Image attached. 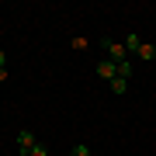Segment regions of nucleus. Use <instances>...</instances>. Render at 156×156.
<instances>
[{
	"mask_svg": "<svg viewBox=\"0 0 156 156\" xmlns=\"http://www.w3.org/2000/svg\"><path fill=\"white\" fill-rule=\"evenodd\" d=\"M101 49L108 52V59H111L115 66L128 62V52H125V45H122V42H115V38H101Z\"/></svg>",
	"mask_w": 156,
	"mask_h": 156,
	"instance_id": "obj_1",
	"label": "nucleus"
},
{
	"mask_svg": "<svg viewBox=\"0 0 156 156\" xmlns=\"http://www.w3.org/2000/svg\"><path fill=\"white\" fill-rule=\"evenodd\" d=\"M35 146H38L35 142V132L31 128H21V132H17V156H28Z\"/></svg>",
	"mask_w": 156,
	"mask_h": 156,
	"instance_id": "obj_2",
	"label": "nucleus"
},
{
	"mask_svg": "<svg viewBox=\"0 0 156 156\" xmlns=\"http://www.w3.org/2000/svg\"><path fill=\"white\" fill-rule=\"evenodd\" d=\"M94 69H97V76H101V80H108V83H111V80L118 76V66H115L111 59H101V62H97Z\"/></svg>",
	"mask_w": 156,
	"mask_h": 156,
	"instance_id": "obj_3",
	"label": "nucleus"
},
{
	"mask_svg": "<svg viewBox=\"0 0 156 156\" xmlns=\"http://www.w3.org/2000/svg\"><path fill=\"white\" fill-rule=\"evenodd\" d=\"M135 56H139L142 62H153V59H156V49H153L149 42H142V45H139V52H135Z\"/></svg>",
	"mask_w": 156,
	"mask_h": 156,
	"instance_id": "obj_4",
	"label": "nucleus"
},
{
	"mask_svg": "<svg viewBox=\"0 0 156 156\" xmlns=\"http://www.w3.org/2000/svg\"><path fill=\"white\" fill-rule=\"evenodd\" d=\"M122 45H125V52H139V45H142V38H139V35H128V38H125Z\"/></svg>",
	"mask_w": 156,
	"mask_h": 156,
	"instance_id": "obj_5",
	"label": "nucleus"
},
{
	"mask_svg": "<svg viewBox=\"0 0 156 156\" xmlns=\"http://www.w3.org/2000/svg\"><path fill=\"white\" fill-rule=\"evenodd\" d=\"M111 90H115V94H125V90H128V80L115 76V80H111Z\"/></svg>",
	"mask_w": 156,
	"mask_h": 156,
	"instance_id": "obj_6",
	"label": "nucleus"
},
{
	"mask_svg": "<svg viewBox=\"0 0 156 156\" xmlns=\"http://www.w3.org/2000/svg\"><path fill=\"white\" fill-rule=\"evenodd\" d=\"M69 156H90V146H83V142H76V146H73V149H69Z\"/></svg>",
	"mask_w": 156,
	"mask_h": 156,
	"instance_id": "obj_7",
	"label": "nucleus"
},
{
	"mask_svg": "<svg viewBox=\"0 0 156 156\" xmlns=\"http://www.w3.org/2000/svg\"><path fill=\"white\" fill-rule=\"evenodd\" d=\"M28 156H49V149H45V146H42V142H38V146H35V149H31V153H28Z\"/></svg>",
	"mask_w": 156,
	"mask_h": 156,
	"instance_id": "obj_8",
	"label": "nucleus"
},
{
	"mask_svg": "<svg viewBox=\"0 0 156 156\" xmlns=\"http://www.w3.org/2000/svg\"><path fill=\"white\" fill-rule=\"evenodd\" d=\"M4 62H7V52H4V49H0V69H4Z\"/></svg>",
	"mask_w": 156,
	"mask_h": 156,
	"instance_id": "obj_9",
	"label": "nucleus"
},
{
	"mask_svg": "<svg viewBox=\"0 0 156 156\" xmlns=\"http://www.w3.org/2000/svg\"><path fill=\"white\" fill-rule=\"evenodd\" d=\"M4 80H7V66H4V69H0V83H4Z\"/></svg>",
	"mask_w": 156,
	"mask_h": 156,
	"instance_id": "obj_10",
	"label": "nucleus"
}]
</instances>
